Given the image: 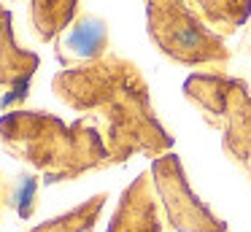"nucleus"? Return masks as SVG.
<instances>
[{
	"label": "nucleus",
	"mask_w": 251,
	"mask_h": 232,
	"mask_svg": "<svg viewBox=\"0 0 251 232\" xmlns=\"http://www.w3.org/2000/svg\"><path fill=\"white\" fill-rule=\"evenodd\" d=\"M105 38V30L100 22H84L68 35V46L76 54H95Z\"/></svg>",
	"instance_id": "f257e3e1"
}]
</instances>
